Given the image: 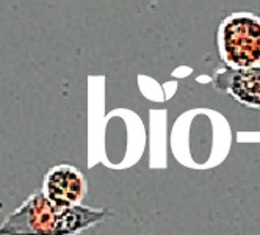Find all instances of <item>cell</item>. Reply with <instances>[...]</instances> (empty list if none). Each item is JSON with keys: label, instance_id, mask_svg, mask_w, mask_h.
<instances>
[{"label": "cell", "instance_id": "obj_2", "mask_svg": "<svg viewBox=\"0 0 260 235\" xmlns=\"http://www.w3.org/2000/svg\"><path fill=\"white\" fill-rule=\"evenodd\" d=\"M218 50L231 69L260 68V16L237 11L218 27Z\"/></svg>", "mask_w": 260, "mask_h": 235}, {"label": "cell", "instance_id": "obj_1", "mask_svg": "<svg viewBox=\"0 0 260 235\" xmlns=\"http://www.w3.org/2000/svg\"><path fill=\"white\" fill-rule=\"evenodd\" d=\"M107 216L105 209L83 204L60 209L43 191H35L4 220L0 235H79Z\"/></svg>", "mask_w": 260, "mask_h": 235}, {"label": "cell", "instance_id": "obj_4", "mask_svg": "<svg viewBox=\"0 0 260 235\" xmlns=\"http://www.w3.org/2000/svg\"><path fill=\"white\" fill-rule=\"evenodd\" d=\"M212 86L241 105L260 110V68L219 69L212 77Z\"/></svg>", "mask_w": 260, "mask_h": 235}, {"label": "cell", "instance_id": "obj_3", "mask_svg": "<svg viewBox=\"0 0 260 235\" xmlns=\"http://www.w3.org/2000/svg\"><path fill=\"white\" fill-rule=\"evenodd\" d=\"M86 177L80 170L71 165H57L44 176L43 193L60 209L79 206L86 194Z\"/></svg>", "mask_w": 260, "mask_h": 235}]
</instances>
